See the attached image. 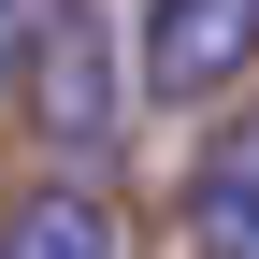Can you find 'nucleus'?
<instances>
[{"label": "nucleus", "mask_w": 259, "mask_h": 259, "mask_svg": "<svg viewBox=\"0 0 259 259\" xmlns=\"http://www.w3.org/2000/svg\"><path fill=\"white\" fill-rule=\"evenodd\" d=\"M130 58H115V29L87 15V0H44V44H29V115H44V144L58 158H115V130H130Z\"/></svg>", "instance_id": "nucleus-1"}, {"label": "nucleus", "mask_w": 259, "mask_h": 259, "mask_svg": "<svg viewBox=\"0 0 259 259\" xmlns=\"http://www.w3.org/2000/svg\"><path fill=\"white\" fill-rule=\"evenodd\" d=\"M259 72V0H144L130 15V87L158 115H202Z\"/></svg>", "instance_id": "nucleus-2"}, {"label": "nucleus", "mask_w": 259, "mask_h": 259, "mask_svg": "<svg viewBox=\"0 0 259 259\" xmlns=\"http://www.w3.org/2000/svg\"><path fill=\"white\" fill-rule=\"evenodd\" d=\"M187 231L202 259H259V115H231L202 144V173H187Z\"/></svg>", "instance_id": "nucleus-3"}, {"label": "nucleus", "mask_w": 259, "mask_h": 259, "mask_svg": "<svg viewBox=\"0 0 259 259\" xmlns=\"http://www.w3.org/2000/svg\"><path fill=\"white\" fill-rule=\"evenodd\" d=\"M0 259H115L101 187H29V202H15V231H0Z\"/></svg>", "instance_id": "nucleus-4"}, {"label": "nucleus", "mask_w": 259, "mask_h": 259, "mask_svg": "<svg viewBox=\"0 0 259 259\" xmlns=\"http://www.w3.org/2000/svg\"><path fill=\"white\" fill-rule=\"evenodd\" d=\"M29 44H44V0H0V87L29 72Z\"/></svg>", "instance_id": "nucleus-5"}]
</instances>
